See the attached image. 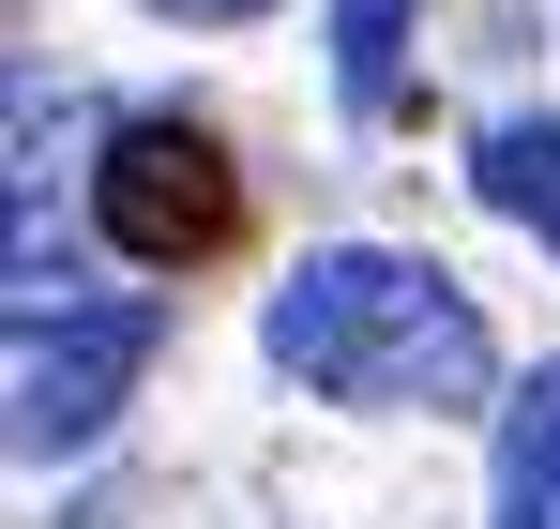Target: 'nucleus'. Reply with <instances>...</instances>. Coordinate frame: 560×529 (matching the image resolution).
<instances>
[{
	"label": "nucleus",
	"mask_w": 560,
	"mask_h": 529,
	"mask_svg": "<svg viewBox=\"0 0 560 529\" xmlns=\"http://www.w3.org/2000/svg\"><path fill=\"white\" fill-rule=\"evenodd\" d=\"M273 363L303 393H334V409H485V318H469V287L440 258H394V243H318V258L273 287Z\"/></svg>",
	"instance_id": "obj_1"
},
{
	"label": "nucleus",
	"mask_w": 560,
	"mask_h": 529,
	"mask_svg": "<svg viewBox=\"0 0 560 529\" xmlns=\"http://www.w3.org/2000/svg\"><path fill=\"white\" fill-rule=\"evenodd\" d=\"M92 212H106V243H121L137 272H197L228 227H243V181H228V152L197 137L183 106H152V121H106Z\"/></svg>",
	"instance_id": "obj_2"
},
{
	"label": "nucleus",
	"mask_w": 560,
	"mask_h": 529,
	"mask_svg": "<svg viewBox=\"0 0 560 529\" xmlns=\"http://www.w3.org/2000/svg\"><path fill=\"white\" fill-rule=\"evenodd\" d=\"M152 303L121 287V303H61V318H15V454H92L106 409L137 393V363H152Z\"/></svg>",
	"instance_id": "obj_3"
},
{
	"label": "nucleus",
	"mask_w": 560,
	"mask_h": 529,
	"mask_svg": "<svg viewBox=\"0 0 560 529\" xmlns=\"http://www.w3.org/2000/svg\"><path fill=\"white\" fill-rule=\"evenodd\" d=\"M469 197L560 258V121H485V152H469Z\"/></svg>",
	"instance_id": "obj_4"
},
{
	"label": "nucleus",
	"mask_w": 560,
	"mask_h": 529,
	"mask_svg": "<svg viewBox=\"0 0 560 529\" xmlns=\"http://www.w3.org/2000/svg\"><path fill=\"white\" fill-rule=\"evenodd\" d=\"M500 529H560V378H530L515 409H500Z\"/></svg>",
	"instance_id": "obj_5"
},
{
	"label": "nucleus",
	"mask_w": 560,
	"mask_h": 529,
	"mask_svg": "<svg viewBox=\"0 0 560 529\" xmlns=\"http://www.w3.org/2000/svg\"><path fill=\"white\" fill-rule=\"evenodd\" d=\"M409 77V0H334V91H349V121H378Z\"/></svg>",
	"instance_id": "obj_6"
},
{
	"label": "nucleus",
	"mask_w": 560,
	"mask_h": 529,
	"mask_svg": "<svg viewBox=\"0 0 560 529\" xmlns=\"http://www.w3.org/2000/svg\"><path fill=\"white\" fill-rule=\"evenodd\" d=\"M152 15H273V0H152Z\"/></svg>",
	"instance_id": "obj_7"
}]
</instances>
